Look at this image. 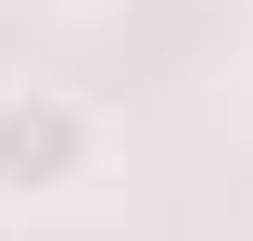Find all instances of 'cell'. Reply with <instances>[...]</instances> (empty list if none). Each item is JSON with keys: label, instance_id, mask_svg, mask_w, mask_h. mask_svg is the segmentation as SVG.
Returning <instances> with one entry per match:
<instances>
[{"label": "cell", "instance_id": "obj_1", "mask_svg": "<svg viewBox=\"0 0 253 241\" xmlns=\"http://www.w3.org/2000/svg\"><path fill=\"white\" fill-rule=\"evenodd\" d=\"M114 165V127L63 76H0V203H76Z\"/></svg>", "mask_w": 253, "mask_h": 241}]
</instances>
